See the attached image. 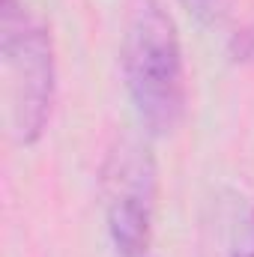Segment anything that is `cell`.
<instances>
[{"instance_id":"cell-1","label":"cell","mask_w":254,"mask_h":257,"mask_svg":"<svg viewBox=\"0 0 254 257\" xmlns=\"http://www.w3.org/2000/svg\"><path fill=\"white\" fill-rule=\"evenodd\" d=\"M123 72L141 123L156 135L174 132L186 111V72L177 24L156 0H144L129 21Z\"/></svg>"},{"instance_id":"cell-2","label":"cell","mask_w":254,"mask_h":257,"mask_svg":"<svg viewBox=\"0 0 254 257\" xmlns=\"http://www.w3.org/2000/svg\"><path fill=\"white\" fill-rule=\"evenodd\" d=\"M0 54L12 135L18 144H33L45 132L54 105V54L45 24L18 0H0Z\"/></svg>"},{"instance_id":"cell-3","label":"cell","mask_w":254,"mask_h":257,"mask_svg":"<svg viewBox=\"0 0 254 257\" xmlns=\"http://www.w3.org/2000/svg\"><path fill=\"white\" fill-rule=\"evenodd\" d=\"M156 162L141 141H120L105 165L108 230L120 257H144L153 230Z\"/></svg>"},{"instance_id":"cell-4","label":"cell","mask_w":254,"mask_h":257,"mask_svg":"<svg viewBox=\"0 0 254 257\" xmlns=\"http://www.w3.org/2000/svg\"><path fill=\"white\" fill-rule=\"evenodd\" d=\"M197 257H254V203L236 189H218L200 215Z\"/></svg>"},{"instance_id":"cell-5","label":"cell","mask_w":254,"mask_h":257,"mask_svg":"<svg viewBox=\"0 0 254 257\" xmlns=\"http://www.w3.org/2000/svg\"><path fill=\"white\" fill-rule=\"evenodd\" d=\"M183 6L203 24H221L230 15L233 0H183Z\"/></svg>"},{"instance_id":"cell-6","label":"cell","mask_w":254,"mask_h":257,"mask_svg":"<svg viewBox=\"0 0 254 257\" xmlns=\"http://www.w3.org/2000/svg\"><path fill=\"white\" fill-rule=\"evenodd\" d=\"M233 51L239 60H251L254 63V24H248L236 39H233Z\"/></svg>"}]
</instances>
